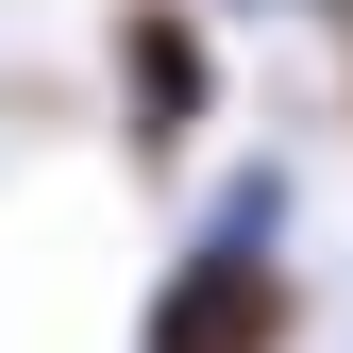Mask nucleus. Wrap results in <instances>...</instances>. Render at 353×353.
Masks as SVG:
<instances>
[{
    "mask_svg": "<svg viewBox=\"0 0 353 353\" xmlns=\"http://www.w3.org/2000/svg\"><path fill=\"white\" fill-rule=\"evenodd\" d=\"M135 353H303V252H286V168H236L219 219L152 270Z\"/></svg>",
    "mask_w": 353,
    "mask_h": 353,
    "instance_id": "f257e3e1",
    "label": "nucleus"
},
{
    "mask_svg": "<svg viewBox=\"0 0 353 353\" xmlns=\"http://www.w3.org/2000/svg\"><path fill=\"white\" fill-rule=\"evenodd\" d=\"M101 84H118V152H135V168H185L219 135V101H236L202 0H118V17H101Z\"/></svg>",
    "mask_w": 353,
    "mask_h": 353,
    "instance_id": "f03ea898",
    "label": "nucleus"
},
{
    "mask_svg": "<svg viewBox=\"0 0 353 353\" xmlns=\"http://www.w3.org/2000/svg\"><path fill=\"white\" fill-rule=\"evenodd\" d=\"M286 17H336V34H353V0H286Z\"/></svg>",
    "mask_w": 353,
    "mask_h": 353,
    "instance_id": "7ed1b4c3",
    "label": "nucleus"
}]
</instances>
